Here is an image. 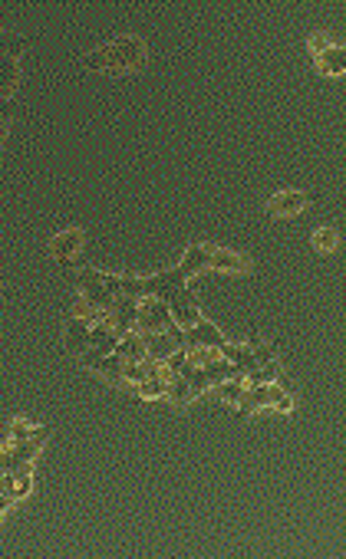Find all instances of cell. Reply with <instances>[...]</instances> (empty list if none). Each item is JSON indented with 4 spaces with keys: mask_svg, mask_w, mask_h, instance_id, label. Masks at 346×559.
<instances>
[{
    "mask_svg": "<svg viewBox=\"0 0 346 559\" xmlns=\"http://www.w3.org/2000/svg\"><path fill=\"white\" fill-rule=\"evenodd\" d=\"M145 59H149V49H145L142 40L135 37H122L106 43L103 49H93L83 57V66L93 69V73H132V69H142Z\"/></svg>",
    "mask_w": 346,
    "mask_h": 559,
    "instance_id": "1",
    "label": "cell"
},
{
    "mask_svg": "<svg viewBox=\"0 0 346 559\" xmlns=\"http://www.w3.org/2000/svg\"><path fill=\"white\" fill-rule=\"evenodd\" d=\"M76 290L96 313H109L115 303V296L106 293V286H103V273H99V270H89V266H83L76 273Z\"/></svg>",
    "mask_w": 346,
    "mask_h": 559,
    "instance_id": "2",
    "label": "cell"
},
{
    "mask_svg": "<svg viewBox=\"0 0 346 559\" xmlns=\"http://www.w3.org/2000/svg\"><path fill=\"white\" fill-rule=\"evenodd\" d=\"M168 326H175V319L162 300H152V296L139 300V319H135V332L139 336H145V332H165Z\"/></svg>",
    "mask_w": 346,
    "mask_h": 559,
    "instance_id": "3",
    "label": "cell"
},
{
    "mask_svg": "<svg viewBox=\"0 0 346 559\" xmlns=\"http://www.w3.org/2000/svg\"><path fill=\"white\" fill-rule=\"evenodd\" d=\"M165 306H168L175 326H182V329H192L195 322L202 319V313H198V300H195V293L188 290V286L175 290V293L165 300Z\"/></svg>",
    "mask_w": 346,
    "mask_h": 559,
    "instance_id": "4",
    "label": "cell"
},
{
    "mask_svg": "<svg viewBox=\"0 0 346 559\" xmlns=\"http://www.w3.org/2000/svg\"><path fill=\"white\" fill-rule=\"evenodd\" d=\"M185 280H188V276H185L178 266H175V270H162V273H155V276L145 280V296H152V300H162L165 303L175 290H182Z\"/></svg>",
    "mask_w": 346,
    "mask_h": 559,
    "instance_id": "5",
    "label": "cell"
},
{
    "mask_svg": "<svg viewBox=\"0 0 346 559\" xmlns=\"http://www.w3.org/2000/svg\"><path fill=\"white\" fill-rule=\"evenodd\" d=\"M79 250H83V230H76V228L59 230L57 237L50 240V254H53V260H59V264H69Z\"/></svg>",
    "mask_w": 346,
    "mask_h": 559,
    "instance_id": "6",
    "label": "cell"
},
{
    "mask_svg": "<svg viewBox=\"0 0 346 559\" xmlns=\"http://www.w3.org/2000/svg\"><path fill=\"white\" fill-rule=\"evenodd\" d=\"M304 208H307V194H304V191H280L267 204V211L274 218H294V214H300Z\"/></svg>",
    "mask_w": 346,
    "mask_h": 559,
    "instance_id": "7",
    "label": "cell"
},
{
    "mask_svg": "<svg viewBox=\"0 0 346 559\" xmlns=\"http://www.w3.org/2000/svg\"><path fill=\"white\" fill-rule=\"evenodd\" d=\"M89 329H93V326H89L86 319H76V316H73V319L67 322L63 342H67V349L73 352V355H79V352H86V349H89Z\"/></svg>",
    "mask_w": 346,
    "mask_h": 559,
    "instance_id": "8",
    "label": "cell"
},
{
    "mask_svg": "<svg viewBox=\"0 0 346 559\" xmlns=\"http://www.w3.org/2000/svg\"><path fill=\"white\" fill-rule=\"evenodd\" d=\"M113 355H115L119 362H145V359H149V352H145V342H142V336H139V332H129V336H122Z\"/></svg>",
    "mask_w": 346,
    "mask_h": 559,
    "instance_id": "9",
    "label": "cell"
},
{
    "mask_svg": "<svg viewBox=\"0 0 346 559\" xmlns=\"http://www.w3.org/2000/svg\"><path fill=\"white\" fill-rule=\"evenodd\" d=\"M142 342H145V352H149V359H155V362H165L175 349H178V346H175V339L168 336V332H145Z\"/></svg>",
    "mask_w": 346,
    "mask_h": 559,
    "instance_id": "10",
    "label": "cell"
},
{
    "mask_svg": "<svg viewBox=\"0 0 346 559\" xmlns=\"http://www.w3.org/2000/svg\"><path fill=\"white\" fill-rule=\"evenodd\" d=\"M115 346H119V332H115L113 326H106V322H96V326L89 329V349L103 352V355H113Z\"/></svg>",
    "mask_w": 346,
    "mask_h": 559,
    "instance_id": "11",
    "label": "cell"
},
{
    "mask_svg": "<svg viewBox=\"0 0 346 559\" xmlns=\"http://www.w3.org/2000/svg\"><path fill=\"white\" fill-rule=\"evenodd\" d=\"M192 339H195V346H208V349H221V346H224L221 329H218L214 322H208V319L195 322V326H192Z\"/></svg>",
    "mask_w": 346,
    "mask_h": 559,
    "instance_id": "12",
    "label": "cell"
},
{
    "mask_svg": "<svg viewBox=\"0 0 346 559\" xmlns=\"http://www.w3.org/2000/svg\"><path fill=\"white\" fill-rule=\"evenodd\" d=\"M208 266H212V270H221V273H241V270L248 266V260L241 254H234V250H212Z\"/></svg>",
    "mask_w": 346,
    "mask_h": 559,
    "instance_id": "13",
    "label": "cell"
},
{
    "mask_svg": "<svg viewBox=\"0 0 346 559\" xmlns=\"http://www.w3.org/2000/svg\"><path fill=\"white\" fill-rule=\"evenodd\" d=\"M317 69H320V73H327V76H343V73H346V53H343V47L323 49V53L317 57Z\"/></svg>",
    "mask_w": 346,
    "mask_h": 559,
    "instance_id": "14",
    "label": "cell"
},
{
    "mask_svg": "<svg viewBox=\"0 0 346 559\" xmlns=\"http://www.w3.org/2000/svg\"><path fill=\"white\" fill-rule=\"evenodd\" d=\"M208 257H212V250L208 247H202V244H192L188 250H185V257H182V270L185 276H195V273H202L204 266H208Z\"/></svg>",
    "mask_w": 346,
    "mask_h": 559,
    "instance_id": "15",
    "label": "cell"
},
{
    "mask_svg": "<svg viewBox=\"0 0 346 559\" xmlns=\"http://www.w3.org/2000/svg\"><path fill=\"white\" fill-rule=\"evenodd\" d=\"M218 352H221V359H224V362H231V365H234V369H241L244 375L258 369V365H254V359H250V349H248V346H231V342H224V346H221Z\"/></svg>",
    "mask_w": 346,
    "mask_h": 559,
    "instance_id": "16",
    "label": "cell"
},
{
    "mask_svg": "<svg viewBox=\"0 0 346 559\" xmlns=\"http://www.w3.org/2000/svg\"><path fill=\"white\" fill-rule=\"evenodd\" d=\"M17 83H20L17 59H4V63H0V99H13Z\"/></svg>",
    "mask_w": 346,
    "mask_h": 559,
    "instance_id": "17",
    "label": "cell"
},
{
    "mask_svg": "<svg viewBox=\"0 0 346 559\" xmlns=\"http://www.w3.org/2000/svg\"><path fill=\"white\" fill-rule=\"evenodd\" d=\"M165 399L172 401L175 408H182V405H188V401L195 399V392H192V385L182 379V375H175L172 382H168V392H165Z\"/></svg>",
    "mask_w": 346,
    "mask_h": 559,
    "instance_id": "18",
    "label": "cell"
},
{
    "mask_svg": "<svg viewBox=\"0 0 346 559\" xmlns=\"http://www.w3.org/2000/svg\"><path fill=\"white\" fill-rule=\"evenodd\" d=\"M119 296H129V300H145V280L135 273L119 276Z\"/></svg>",
    "mask_w": 346,
    "mask_h": 559,
    "instance_id": "19",
    "label": "cell"
},
{
    "mask_svg": "<svg viewBox=\"0 0 346 559\" xmlns=\"http://www.w3.org/2000/svg\"><path fill=\"white\" fill-rule=\"evenodd\" d=\"M23 49H27V40H23V37L0 33V63H4V59H17Z\"/></svg>",
    "mask_w": 346,
    "mask_h": 559,
    "instance_id": "20",
    "label": "cell"
},
{
    "mask_svg": "<svg viewBox=\"0 0 346 559\" xmlns=\"http://www.w3.org/2000/svg\"><path fill=\"white\" fill-rule=\"evenodd\" d=\"M250 359H254V365H264V362H277V349L274 346H267V342L260 339H250Z\"/></svg>",
    "mask_w": 346,
    "mask_h": 559,
    "instance_id": "21",
    "label": "cell"
},
{
    "mask_svg": "<svg viewBox=\"0 0 346 559\" xmlns=\"http://www.w3.org/2000/svg\"><path fill=\"white\" fill-rule=\"evenodd\" d=\"M241 395H244V382L228 379V382H221V385H218V399H221L224 405H238Z\"/></svg>",
    "mask_w": 346,
    "mask_h": 559,
    "instance_id": "22",
    "label": "cell"
},
{
    "mask_svg": "<svg viewBox=\"0 0 346 559\" xmlns=\"http://www.w3.org/2000/svg\"><path fill=\"white\" fill-rule=\"evenodd\" d=\"M337 244H340V237H337V230H333V228H323V230L313 234V247H317L320 254H330Z\"/></svg>",
    "mask_w": 346,
    "mask_h": 559,
    "instance_id": "23",
    "label": "cell"
},
{
    "mask_svg": "<svg viewBox=\"0 0 346 559\" xmlns=\"http://www.w3.org/2000/svg\"><path fill=\"white\" fill-rule=\"evenodd\" d=\"M33 437V428L27 421H13L10 425V445H20V441H30Z\"/></svg>",
    "mask_w": 346,
    "mask_h": 559,
    "instance_id": "24",
    "label": "cell"
},
{
    "mask_svg": "<svg viewBox=\"0 0 346 559\" xmlns=\"http://www.w3.org/2000/svg\"><path fill=\"white\" fill-rule=\"evenodd\" d=\"M307 47H310V53H317V57H320V53H323V49H330L333 43H330L327 33H313V37L307 40Z\"/></svg>",
    "mask_w": 346,
    "mask_h": 559,
    "instance_id": "25",
    "label": "cell"
},
{
    "mask_svg": "<svg viewBox=\"0 0 346 559\" xmlns=\"http://www.w3.org/2000/svg\"><path fill=\"white\" fill-rule=\"evenodd\" d=\"M13 115H17V102H13V99H0V122L10 125Z\"/></svg>",
    "mask_w": 346,
    "mask_h": 559,
    "instance_id": "26",
    "label": "cell"
},
{
    "mask_svg": "<svg viewBox=\"0 0 346 559\" xmlns=\"http://www.w3.org/2000/svg\"><path fill=\"white\" fill-rule=\"evenodd\" d=\"M103 286H106V293L119 296V276H113V273H103Z\"/></svg>",
    "mask_w": 346,
    "mask_h": 559,
    "instance_id": "27",
    "label": "cell"
},
{
    "mask_svg": "<svg viewBox=\"0 0 346 559\" xmlns=\"http://www.w3.org/2000/svg\"><path fill=\"white\" fill-rule=\"evenodd\" d=\"M4 139H7V125L0 122V145H4Z\"/></svg>",
    "mask_w": 346,
    "mask_h": 559,
    "instance_id": "28",
    "label": "cell"
},
{
    "mask_svg": "<svg viewBox=\"0 0 346 559\" xmlns=\"http://www.w3.org/2000/svg\"><path fill=\"white\" fill-rule=\"evenodd\" d=\"M0 296H4V290H0Z\"/></svg>",
    "mask_w": 346,
    "mask_h": 559,
    "instance_id": "29",
    "label": "cell"
}]
</instances>
